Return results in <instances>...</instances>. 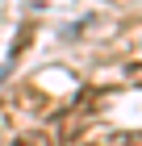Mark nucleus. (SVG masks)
<instances>
[{"label":"nucleus","mask_w":142,"mask_h":146,"mask_svg":"<svg viewBox=\"0 0 142 146\" xmlns=\"http://www.w3.org/2000/svg\"><path fill=\"white\" fill-rule=\"evenodd\" d=\"M9 146H55V142H50L46 134H17Z\"/></svg>","instance_id":"1"},{"label":"nucleus","mask_w":142,"mask_h":146,"mask_svg":"<svg viewBox=\"0 0 142 146\" xmlns=\"http://www.w3.org/2000/svg\"><path fill=\"white\" fill-rule=\"evenodd\" d=\"M125 79H130V84H142V63H130V67H125Z\"/></svg>","instance_id":"2"},{"label":"nucleus","mask_w":142,"mask_h":146,"mask_svg":"<svg viewBox=\"0 0 142 146\" xmlns=\"http://www.w3.org/2000/svg\"><path fill=\"white\" fill-rule=\"evenodd\" d=\"M121 146H142V134H130V138H121Z\"/></svg>","instance_id":"3"}]
</instances>
